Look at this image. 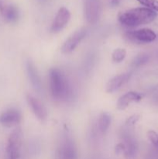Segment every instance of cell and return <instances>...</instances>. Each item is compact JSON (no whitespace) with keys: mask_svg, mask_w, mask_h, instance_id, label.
<instances>
[{"mask_svg":"<svg viewBox=\"0 0 158 159\" xmlns=\"http://www.w3.org/2000/svg\"><path fill=\"white\" fill-rule=\"evenodd\" d=\"M147 137L155 148L158 150V134L153 130H149Z\"/></svg>","mask_w":158,"mask_h":159,"instance_id":"cell-18","label":"cell"},{"mask_svg":"<svg viewBox=\"0 0 158 159\" xmlns=\"http://www.w3.org/2000/svg\"><path fill=\"white\" fill-rule=\"evenodd\" d=\"M142 99V96L136 92H128L122 95L117 102V109L123 110L126 109L132 102H139Z\"/></svg>","mask_w":158,"mask_h":159,"instance_id":"cell-12","label":"cell"},{"mask_svg":"<svg viewBox=\"0 0 158 159\" xmlns=\"http://www.w3.org/2000/svg\"><path fill=\"white\" fill-rule=\"evenodd\" d=\"M130 73H124V74L118 75L115 76L112 79H110L106 84V90L107 93H113L114 92L117 91L121 86L124 85L130 78Z\"/></svg>","mask_w":158,"mask_h":159,"instance_id":"cell-11","label":"cell"},{"mask_svg":"<svg viewBox=\"0 0 158 159\" xmlns=\"http://www.w3.org/2000/svg\"><path fill=\"white\" fill-rule=\"evenodd\" d=\"M146 8L158 12V0H137Z\"/></svg>","mask_w":158,"mask_h":159,"instance_id":"cell-17","label":"cell"},{"mask_svg":"<svg viewBox=\"0 0 158 159\" xmlns=\"http://www.w3.org/2000/svg\"><path fill=\"white\" fill-rule=\"evenodd\" d=\"M125 36L129 41L135 43H151L156 38V34L152 30L148 28L128 31L125 33Z\"/></svg>","mask_w":158,"mask_h":159,"instance_id":"cell-5","label":"cell"},{"mask_svg":"<svg viewBox=\"0 0 158 159\" xmlns=\"http://www.w3.org/2000/svg\"><path fill=\"white\" fill-rule=\"evenodd\" d=\"M58 159H78L77 148L71 138L63 140L57 152Z\"/></svg>","mask_w":158,"mask_h":159,"instance_id":"cell-6","label":"cell"},{"mask_svg":"<svg viewBox=\"0 0 158 159\" xmlns=\"http://www.w3.org/2000/svg\"><path fill=\"white\" fill-rule=\"evenodd\" d=\"M50 88L53 98L66 101L71 96V88L64 73L58 68H52L49 73Z\"/></svg>","mask_w":158,"mask_h":159,"instance_id":"cell-2","label":"cell"},{"mask_svg":"<svg viewBox=\"0 0 158 159\" xmlns=\"http://www.w3.org/2000/svg\"><path fill=\"white\" fill-rule=\"evenodd\" d=\"M22 145V132L16 129L9 136L6 151V159H19Z\"/></svg>","mask_w":158,"mask_h":159,"instance_id":"cell-3","label":"cell"},{"mask_svg":"<svg viewBox=\"0 0 158 159\" xmlns=\"http://www.w3.org/2000/svg\"><path fill=\"white\" fill-rule=\"evenodd\" d=\"M138 119H139V117H138L136 115H134V116H130V117L128 119V120H127V124H129V125L134 124Z\"/></svg>","mask_w":158,"mask_h":159,"instance_id":"cell-20","label":"cell"},{"mask_svg":"<svg viewBox=\"0 0 158 159\" xmlns=\"http://www.w3.org/2000/svg\"><path fill=\"white\" fill-rule=\"evenodd\" d=\"M102 13L101 0H84V14L86 21L90 24H95Z\"/></svg>","mask_w":158,"mask_h":159,"instance_id":"cell-4","label":"cell"},{"mask_svg":"<svg viewBox=\"0 0 158 159\" xmlns=\"http://www.w3.org/2000/svg\"><path fill=\"white\" fill-rule=\"evenodd\" d=\"M111 116L108 113H102L99 116V121H98V127L99 130L102 134H105L108 131V128L111 124Z\"/></svg>","mask_w":158,"mask_h":159,"instance_id":"cell-15","label":"cell"},{"mask_svg":"<svg viewBox=\"0 0 158 159\" xmlns=\"http://www.w3.org/2000/svg\"><path fill=\"white\" fill-rule=\"evenodd\" d=\"M126 56V51L123 48H118L113 51L112 54V59L116 63H120L125 59Z\"/></svg>","mask_w":158,"mask_h":159,"instance_id":"cell-16","label":"cell"},{"mask_svg":"<svg viewBox=\"0 0 158 159\" xmlns=\"http://www.w3.org/2000/svg\"><path fill=\"white\" fill-rule=\"evenodd\" d=\"M87 34V30L85 29H81L77 30L72 34L66 41L64 43L61 47V52L64 54H70L75 50V48L80 44L81 40L85 37Z\"/></svg>","mask_w":158,"mask_h":159,"instance_id":"cell-7","label":"cell"},{"mask_svg":"<svg viewBox=\"0 0 158 159\" xmlns=\"http://www.w3.org/2000/svg\"><path fill=\"white\" fill-rule=\"evenodd\" d=\"M70 19H71V13L69 10L65 7L60 8L51 25V31L54 34L60 32L66 26Z\"/></svg>","mask_w":158,"mask_h":159,"instance_id":"cell-8","label":"cell"},{"mask_svg":"<svg viewBox=\"0 0 158 159\" xmlns=\"http://www.w3.org/2000/svg\"><path fill=\"white\" fill-rule=\"evenodd\" d=\"M121 0H111L110 1V5L112 6H117L120 3Z\"/></svg>","mask_w":158,"mask_h":159,"instance_id":"cell-21","label":"cell"},{"mask_svg":"<svg viewBox=\"0 0 158 159\" xmlns=\"http://www.w3.org/2000/svg\"><path fill=\"white\" fill-rule=\"evenodd\" d=\"M146 61H147V57L145 55H143V54H139L137 57H135V59L133 61V65L136 67L140 66Z\"/></svg>","mask_w":158,"mask_h":159,"instance_id":"cell-19","label":"cell"},{"mask_svg":"<svg viewBox=\"0 0 158 159\" xmlns=\"http://www.w3.org/2000/svg\"><path fill=\"white\" fill-rule=\"evenodd\" d=\"M26 100H27L28 104L32 110L33 113L37 116V119L40 120L42 122L46 120L47 118V110L44 105L38 99L31 95H27Z\"/></svg>","mask_w":158,"mask_h":159,"instance_id":"cell-10","label":"cell"},{"mask_svg":"<svg viewBox=\"0 0 158 159\" xmlns=\"http://www.w3.org/2000/svg\"><path fill=\"white\" fill-rule=\"evenodd\" d=\"M3 17L9 23H14L19 18L18 9L12 5H7L2 9Z\"/></svg>","mask_w":158,"mask_h":159,"instance_id":"cell-14","label":"cell"},{"mask_svg":"<svg viewBox=\"0 0 158 159\" xmlns=\"http://www.w3.org/2000/svg\"><path fill=\"white\" fill-rule=\"evenodd\" d=\"M26 71H27L28 77H29V81H30L31 84L37 91L40 92L42 89V82L40 76L39 75L37 69L36 68L35 65L30 61H28L26 62Z\"/></svg>","mask_w":158,"mask_h":159,"instance_id":"cell-13","label":"cell"},{"mask_svg":"<svg viewBox=\"0 0 158 159\" xmlns=\"http://www.w3.org/2000/svg\"><path fill=\"white\" fill-rule=\"evenodd\" d=\"M155 11L146 7H138L129 9L119 14V21L127 27L134 28L141 25L152 23L156 18Z\"/></svg>","mask_w":158,"mask_h":159,"instance_id":"cell-1","label":"cell"},{"mask_svg":"<svg viewBox=\"0 0 158 159\" xmlns=\"http://www.w3.org/2000/svg\"><path fill=\"white\" fill-rule=\"evenodd\" d=\"M22 120L21 113L16 109H9L0 115V124L6 127L17 125Z\"/></svg>","mask_w":158,"mask_h":159,"instance_id":"cell-9","label":"cell"}]
</instances>
